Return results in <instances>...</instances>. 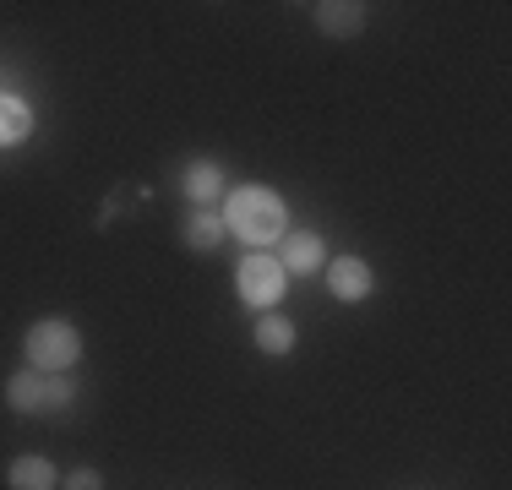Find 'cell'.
Returning <instances> with one entry per match:
<instances>
[{
	"label": "cell",
	"instance_id": "cell-1",
	"mask_svg": "<svg viewBox=\"0 0 512 490\" xmlns=\"http://www.w3.org/2000/svg\"><path fill=\"white\" fill-rule=\"evenodd\" d=\"M224 229L246 240V251H273L289 235V207L273 186H235L224 196Z\"/></svg>",
	"mask_w": 512,
	"mask_h": 490
},
{
	"label": "cell",
	"instance_id": "cell-2",
	"mask_svg": "<svg viewBox=\"0 0 512 490\" xmlns=\"http://www.w3.org/2000/svg\"><path fill=\"white\" fill-rule=\"evenodd\" d=\"M28 365L33 371H44V376H60V371H77V360H82V333H77V322H66V316H44V322H33L28 327Z\"/></svg>",
	"mask_w": 512,
	"mask_h": 490
},
{
	"label": "cell",
	"instance_id": "cell-3",
	"mask_svg": "<svg viewBox=\"0 0 512 490\" xmlns=\"http://www.w3.org/2000/svg\"><path fill=\"white\" fill-rule=\"evenodd\" d=\"M235 289H240V300H246L251 311H273V305L284 300V289H289V273L278 267L273 251H246V262L235 267Z\"/></svg>",
	"mask_w": 512,
	"mask_h": 490
},
{
	"label": "cell",
	"instance_id": "cell-4",
	"mask_svg": "<svg viewBox=\"0 0 512 490\" xmlns=\"http://www.w3.org/2000/svg\"><path fill=\"white\" fill-rule=\"evenodd\" d=\"M322 273H327L333 300H344V305L365 300V294H371V284H376V273H371V262H365V256H333Z\"/></svg>",
	"mask_w": 512,
	"mask_h": 490
},
{
	"label": "cell",
	"instance_id": "cell-5",
	"mask_svg": "<svg viewBox=\"0 0 512 490\" xmlns=\"http://www.w3.org/2000/svg\"><path fill=\"white\" fill-rule=\"evenodd\" d=\"M278 245H284V251H278V267H284V273H322L327 267V245L316 229H295V235H284Z\"/></svg>",
	"mask_w": 512,
	"mask_h": 490
},
{
	"label": "cell",
	"instance_id": "cell-6",
	"mask_svg": "<svg viewBox=\"0 0 512 490\" xmlns=\"http://www.w3.org/2000/svg\"><path fill=\"white\" fill-rule=\"evenodd\" d=\"M311 17H316V28H322L327 39H355V33L365 28V6H360V0H316Z\"/></svg>",
	"mask_w": 512,
	"mask_h": 490
},
{
	"label": "cell",
	"instance_id": "cell-7",
	"mask_svg": "<svg viewBox=\"0 0 512 490\" xmlns=\"http://www.w3.org/2000/svg\"><path fill=\"white\" fill-rule=\"evenodd\" d=\"M180 191H186L197 207H218V191H224V164H213V158H191V164L180 169Z\"/></svg>",
	"mask_w": 512,
	"mask_h": 490
},
{
	"label": "cell",
	"instance_id": "cell-8",
	"mask_svg": "<svg viewBox=\"0 0 512 490\" xmlns=\"http://www.w3.org/2000/svg\"><path fill=\"white\" fill-rule=\"evenodd\" d=\"M6 485H11V490H60V474H55V463H50V458L28 452V458H11Z\"/></svg>",
	"mask_w": 512,
	"mask_h": 490
},
{
	"label": "cell",
	"instance_id": "cell-9",
	"mask_svg": "<svg viewBox=\"0 0 512 490\" xmlns=\"http://www.w3.org/2000/svg\"><path fill=\"white\" fill-rule=\"evenodd\" d=\"M28 131H33V109H28V98L0 88V147L28 142Z\"/></svg>",
	"mask_w": 512,
	"mask_h": 490
},
{
	"label": "cell",
	"instance_id": "cell-10",
	"mask_svg": "<svg viewBox=\"0 0 512 490\" xmlns=\"http://www.w3.org/2000/svg\"><path fill=\"white\" fill-rule=\"evenodd\" d=\"M6 403L17 414H44V371H11L6 376Z\"/></svg>",
	"mask_w": 512,
	"mask_h": 490
},
{
	"label": "cell",
	"instance_id": "cell-11",
	"mask_svg": "<svg viewBox=\"0 0 512 490\" xmlns=\"http://www.w3.org/2000/svg\"><path fill=\"white\" fill-rule=\"evenodd\" d=\"M224 213H218V207H197V213L186 218V245L191 251H218V245H224Z\"/></svg>",
	"mask_w": 512,
	"mask_h": 490
},
{
	"label": "cell",
	"instance_id": "cell-12",
	"mask_svg": "<svg viewBox=\"0 0 512 490\" xmlns=\"http://www.w3.org/2000/svg\"><path fill=\"white\" fill-rule=\"evenodd\" d=\"M251 338H256V349H262V354H289V349H295V322H289V316H262Z\"/></svg>",
	"mask_w": 512,
	"mask_h": 490
},
{
	"label": "cell",
	"instance_id": "cell-13",
	"mask_svg": "<svg viewBox=\"0 0 512 490\" xmlns=\"http://www.w3.org/2000/svg\"><path fill=\"white\" fill-rule=\"evenodd\" d=\"M71 398H77V376L60 371V376H44V414H60L71 409Z\"/></svg>",
	"mask_w": 512,
	"mask_h": 490
},
{
	"label": "cell",
	"instance_id": "cell-14",
	"mask_svg": "<svg viewBox=\"0 0 512 490\" xmlns=\"http://www.w3.org/2000/svg\"><path fill=\"white\" fill-rule=\"evenodd\" d=\"M66 490H104V474L99 469H71L66 474Z\"/></svg>",
	"mask_w": 512,
	"mask_h": 490
}]
</instances>
